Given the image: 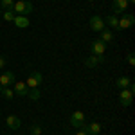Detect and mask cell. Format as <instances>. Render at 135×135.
I'll return each mask as SVG.
<instances>
[{
  "mask_svg": "<svg viewBox=\"0 0 135 135\" xmlns=\"http://www.w3.org/2000/svg\"><path fill=\"white\" fill-rule=\"evenodd\" d=\"M11 9L15 11V15L27 16V15H31V13H32V4H31V2H27V0H16V2L13 4Z\"/></svg>",
  "mask_w": 135,
  "mask_h": 135,
  "instance_id": "cell-1",
  "label": "cell"
},
{
  "mask_svg": "<svg viewBox=\"0 0 135 135\" xmlns=\"http://www.w3.org/2000/svg\"><path fill=\"white\" fill-rule=\"evenodd\" d=\"M43 81V76L40 72H31L27 76V79H25V85H27V88H38Z\"/></svg>",
  "mask_w": 135,
  "mask_h": 135,
  "instance_id": "cell-2",
  "label": "cell"
},
{
  "mask_svg": "<svg viewBox=\"0 0 135 135\" xmlns=\"http://www.w3.org/2000/svg\"><path fill=\"white\" fill-rule=\"evenodd\" d=\"M135 23V16L133 15H123L121 18H119V23H117V29H130L132 25Z\"/></svg>",
  "mask_w": 135,
  "mask_h": 135,
  "instance_id": "cell-3",
  "label": "cell"
},
{
  "mask_svg": "<svg viewBox=\"0 0 135 135\" xmlns=\"http://www.w3.org/2000/svg\"><path fill=\"white\" fill-rule=\"evenodd\" d=\"M119 101L123 106H130L132 101H133V90H130V88H123L121 94H119Z\"/></svg>",
  "mask_w": 135,
  "mask_h": 135,
  "instance_id": "cell-4",
  "label": "cell"
},
{
  "mask_svg": "<svg viewBox=\"0 0 135 135\" xmlns=\"http://www.w3.org/2000/svg\"><path fill=\"white\" fill-rule=\"evenodd\" d=\"M90 51H92L94 56H103L104 51H106V43H103L101 40H94L92 45H90Z\"/></svg>",
  "mask_w": 135,
  "mask_h": 135,
  "instance_id": "cell-5",
  "label": "cell"
},
{
  "mask_svg": "<svg viewBox=\"0 0 135 135\" xmlns=\"http://www.w3.org/2000/svg\"><path fill=\"white\" fill-rule=\"evenodd\" d=\"M69 123H70V126L81 128V126L85 124V114L83 112H74V114L70 115V119H69Z\"/></svg>",
  "mask_w": 135,
  "mask_h": 135,
  "instance_id": "cell-6",
  "label": "cell"
},
{
  "mask_svg": "<svg viewBox=\"0 0 135 135\" xmlns=\"http://www.w3.org/2000/svg\"><path fill=\"white\" fill-rule=\"evenodd\" d=\"M15 83V74L13 72H0V88H4V86H11V85Z\"/></svg>",
  "mask_w": 135,
  "mask_h": 135,
  "instance_id": "cell-7",
  "label": "cell"
},
{
  "mask_svg": "<svg viewBox=\"0 0 135 135\" xmlns=\"http://www.w3.org/2000/svg\"><path fill=\"white\" fill-rule=\"evenodd\" d=\"M90 29L92 31H97L101 32L104 29V20L101 18V16H97V15H94L92 18H90Z\"/></svg>",
  "mask_w": 135,
  "mask_h": 135,
  "instance_id": "cell-8",
  "label": "cell"
},
{
  "mask_svg": "<svg viewBox=\"0 0 135 135\" xmlns=\"http://www.w3.org/2000/svg\"><path fill=\"white\" fill-rule=\"evenodd\" d=\"M81 130H83L86 135H99V132H101V124H99V123L83 124V126H81Z\"/></svg>",
  "mask_w": 135,
  "mask_h": 135,
  "instance_id": "cell-9",
  "label": "cell"
},
{
  "mask_svg": "<svg viewBox=\"0 0 135 135\" xmlns=\"http://www.w3.org/2000/svg\"><path fill=\"white\" fill-rule=\"evenodd\" d=\"M126 7H128V0H114V2H112L114 15H121V13H124Z\"/></svg>",
  "mask_w": 135,
  "mask_h": 135,
  "instance_id": "cell-10",
  "label": "cell"
},
{
  "mask_svg": "<svg viewBox=\"0 0 135 135\" xmlns=\"http://www.w3.org/2000/svg\"><path fill=\"white\" fill-rule=\"evenodd\" d=\"M13 86H15V88H13V90H15V95L23 97V95H27V92H29L27 85L23 83V81H22V83H16V81H15V83H13Z\"/></svg>",
  "mask_w": 135,
  "mask_h": 135,
  "instance_id": "cell-11",
  "label": "cell"
},
{
  "mask_svg": "<svg viewBox=\"0 0 135 135\" xmlns=\"http://www.w3.org/2000/svg\"><path fill=\"white\" fill-rule=\"evenodd\" d=\"M6 124L9 126L11 130H18L22 126V121H20V117H16V115H9V117L6 119Z\"/></svg>",
  "mask_w": 135,
  "mask_h": 135,
  "instance_id": "cell-12",
  "label": "cell"
},
{
  "mask_svg": "<svg viewBox=\"0 0 135 135\" xmlns=\"http://www.w3.org/2000/svg\"><path fill=\"white\" fill-rule=\"evenodd\" d=\"M104 61V56H90V58H86V60H85V65H86V67H95V65H99V63H103Z\"/></svg>",
  "mask_w": 135,
  "mask_h": 135,
  "instance_id": "cell-13",
  "label": "cell"
},
{
  "mask_svg": "<svg viewBox=\"0 0 135 135\" xmlns=\"http://www.w3.org/2000/svg\"><path fill=\"white\" fill-rule=\"evenodd\" d=\"M13 22H15V25H16V27H20V29H25V27H29V18H27V16L16 15Z\"/></svg>",
  "mask_w": 135,
  "mask_h": 135,
  "instance_id": "cell-14",
  "label": "cell"
},
{
  "mask_svg": "<svg viewBox=\"0 0 135 135\" xmlns=\"http://www.w3.org/2000/svg\"><path fill=\"white\" fill-rule=\"evenodd\" d=\"M104 23H106V25H110L112 29H117V23H119L117 15H108V16L104 18Z\"/></svg>",
  "mask_w": 135,
  "mask_h": 135,
  "instance_id": "cell-15",
  "label": "cell"
},
{
  "mask_svg": "<svg viewBox=\"0 0 135 135\" xmlns=\"http://www.w3.org/2000/svg\"><path fill=\"white\" fill-rule=\"evenodd\" d=\"M112 40H114V34H112V31L103 29V31H101V42H103V43H112Z\"/></svg>",
  "mask_w": 135,
  "mask_h": 135,
  "instance_id": "cell-16",
  "label": "cell"
},
{
  "mask_svg": "<svg viewBox=\"0 0 135 135\" xmlns=\"http://www.w3.org/2000/svg\"><path fill=\"white\" fill-rule=\"evenodd\" d=\"M130 83H132V81H130V78H126V76L119 78V79L115 81V85H117V86H119L121 90H123V88H128V85H130Z\"/></svg>",
  "mask_w": 135,
  "mask_h": 135,
  "instance_id": "cell-17",
  "label": "cell"
},
{
  "mask_svg": "<svg viewBox=\"0 0 135 135\" xmlns=\"http://www.w3.org/2000/svg\"><path fill=\"white\" fill-rule=\"evenodd\" d=\"M0 94H2L6 99H13V97H15V90H13L11 86H4V88H0Z\"/></svg>",
  "mask_w": 135,
  "mask_h": 135,
  "instance_id": "cell-18",
  "label": "cell"
},
{
  "mask_svg": "<svg viewBox=\"0 0 135 135\" xmlns=\"http://www.w3.org/2000/svg\"><path fill=\"white\" fill-rule=\"evenodd\" d=\"M2 16H4V20H7V22H13L15 20V11L13 9H7V11H2Z\"/></svg>",
  "mask_w": 135,
  "mask_h": 135,
  "instance_id": "cell-19",
  "label": "cell"
},
{
  "mask_svg": "<svg viewBox=\"0 0 135 135\" xmlns=\"http://www.w3.org/2000/svg\"><path fill=\"white\" fill-rule=\"evenodd\" d=\"M13 4H15V0H0V9L7 11V9L13 7Z\"/></svg>",
  "mask_w": 135,
  "mask_h": 135,
  "instance_id": "cell-20",
  "label": "cell"
},
{
  "mask_svg": "<svg viewBox=\"0 0 135 135\" xmlns=\"http://www.w3.org/2000/svg\"><path fill=\"white\" fill-rule=\"evenodd\" d=\"M27 95H29V99H32V101H38V99H40V90H38V88H31V90L27 92Z\"/></svg>",
  "mask_w": 135,
  "mask_h": 135,
  "instance_id": "cell-21",
  "label": "cell"
},
{
  "mask_svg": "<svg viewBox=\"0 0 135 135\" xmlns=\"http://www.w3.org/2000/svg\"><path fill=\"white\" fill-rule=\"evenodd\" d=\"M43 133V128L40 124H32L31 126V135H42Z\"/></svg>",
  "mask_w": 135,
  "mask_h": 135,
  "instance_id": "cell-22",
  "label": "cell"
},
{
  "mask_svg": "<svg viewBox=\"0 0 135 135\" xmlns=\"http://www.w3.org/2000/svg\"><path fill=\"white\" fill-rule=\"evenodd\" d=\"M6 65H7V60L4 56H0V69H6Z\"/></svg>",
  "mask_w": 135,
  "mask_h": 135,
  "instance_id": "cell-23",
  "label": "cell"
},
{
  "mask_svg": "<svg viewBox=\"0 0 135 135\" xmlns=\"http://www.w3.org/2000/svg\"><path fill=\"white\" fill-rule=\"evenodd\" d=\"M128 63H130L132 67L135 65V58H133V54H128Z\"/></svg>",
  "mask_w": 135,
  "mask_h": 135,
  "instance_id": "cell-24",
  "label": "cell"
},
{
  "mask_svg": "<svg viewBox=\"0 0 135 135\" xmlns=\"http://www.w3.org/2000/svg\"><path fill=\"white\" fill-rule=\"evenodd\" d=\"M76 135H86V133H85L83 130H79V132H78V133H76Z\"/></svg>",
  "mask_w": 135,
  "mask_h": 135,
  "instance_id": "cell-25",
  "label": "cell"
},
{
  "mask_svg": "<svg viewBox=\"0 0 135 135\" xmlns=\"http://www.w3.org/2000/svg\"><path fill=\"white\" fill-rule=\"evenodd\" d=\"M128 2H135V0H128Z\"/></svg>",
  "mask_w": 135,
  "mask_h": 135,
  "instance_id": "cell-26",
  "label": "cell"
},
{
  "mask_svg": "<svg viewBox=\"0 0 135 135\" xmlns=\"http://www.w3.org/2000/svg\"><path fill=\"white\" fill-rule=\"evenodd\" d=\"M0 16H2V9H0Z\"/></svg>",
  "mask_w": 135,
  "mask_h": 135,
  "instance_id": "cell-27",
  "label": "cell"
},
{
  "mask_svg": "<svg viewBox=\"0 0 135 135\" xmlns=\"http://www.w3.org/2000/svg\"><path fill=\"white\" fill-rule=\"evenodd\" d=\"M0 72H2V69H0Z\"/></svg>",
  "mask_w": 135,
  "mask_h": 135,
  "instance_id": "cell-28",
  "label": "cell"
}]
</instances>
